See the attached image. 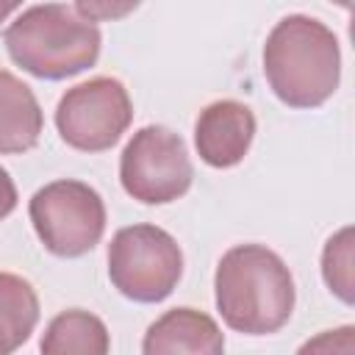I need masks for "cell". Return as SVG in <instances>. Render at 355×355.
<instances>
[{"label": "cell", "instance_id": "cell-9", "mask_svg": "<svg viewBox=\"0 0 355 355\" xmlns=\"http://www.w3.org/2000/svg\"><path fill=\"white\" fill-rule=\"evenodd\" d=\"M141 349L147 355H219L225 349V338L208 313L194 308H172L147 327Z\"/></svg>", "mask_w": 355, "mask_h": 355}, {"label": "cell", "instance_id": "cell-6", "mask_svg": "<svg viewBox=\"0 0 355 355\" xmlns=\"http://www.w3.org/2000/svg\"><path fill=\"white\" fill-rule=\"evenodd\" d=\"M191 178L194 166L186 141L164 125L141 128L122 150V189L144 205H164L183 197L191 186Z\"/></svg>", "mask_w": 355, "mask_h": 355}, {"label": "cell", "instance_id": "cell-7", "mask_svg": "<svg viewBox=\"0 0 355 355\" xmlns=\"http://www.w3.org/2000/svg\"><path fill=\"white\" fill-rule=\"evenodd\" d=\"M133 119L128 89L116 78H92L72 86L55 108L61 139L80 153H103L119 141Z\"/></svg>", "mask_w": 355, "mask_h": 355}, {"label": "cell", "instance_id": "cell-12", "mask_svg": "<svg viewBox=\"0 0 355 355\" xmlns=\"http://www.w3.org/2000/svg\"><path fill=\"white\" fill-rule=\"evenodd\" d=\"M39 322V297L33 286L11 272H0V355L22 347Z\"/></svg>", "mask_w": 355, "mask_h": 355}, {"label": "cell", "instance_id": "cell-5", "mask_svg": "<svg viewBox=\"0 0 355 355\" xmlns=\"http://www.w3.org/2000/svg\"><path fill=\"white\" fill-rule=\"evenodd\" d=\"M33 230L44 250L58 258H78L94 250L105 230L103 197L80 180H53L28 205Z\"/></svg>", "mask_w": 355, "mask_h": 355}, {"label": "cell", "instance_id": "cell-15", "mask_svg": "<svg viewBox=\"0 0 355 355\" xmlns=\"http://www.w3.org/2000/svg\"><path fill=\"white\" fill-rule=\"evenodd\" d=\"M17 208V186L11 180V175L0 166V222Z\"/></svg>", "mask_w": 355, "mask_h": 355}, {"label": "cell", "instance_id": "cell-4", "mask_svg": "<svg viewBox=\"0 0 355 355\" xmlns=\"http://www.w3.org/2000/svg\"><path fill=\"white\" fill-rule=\"evenodd\" d=\"M183 275L178 241L155 225L122 227L108 247V277L133 302L166 300Z\"/></svg>", "mask_w": 355, "mask_h": 355}, {"label": "cell", "instance_id": "cell-3", "mask_svg": "<svg viewBox=\"0 0 355 355\" xmlns=\"http://www.w3.org/2000/svg\"><path fill=\"white\" fill-rule=\"evenodd\" d=\"M3 39L11 61L44 80L72 78L94 67L103 44L97 25L64 3L28 8L6 28Z\"/></svg>", "mask_w": 355, "mask_h": 355}, {"label": "cell", "instance_id": "cell-8", "mask_svg": "<svg viewBox=\"0 0 355 355\" xmlns=\"http://www.w3.org/2000/svg\"><path fill=\"white\" fill-rule=\"evenodd\" d=\"M255 136V116L239 100H216L205 105L194 125V144L200 158L214 169L236 166Z\"/></svg>", "mask_w": 355, "mask_h": 355}, {"label": "cell", "instance_id": "cell-11", "mask_svg": "<svg viewBox=\"0 0 355 355\" xmlns=\"http://www.w3.org/2000/svg\"><path fill=\"white\" fill-rule=\"evenodd\" d=\"M108 330L105 324L80 308L58 313L42 338L44 355H105L108 352Z\"/></svg>", "mask_w": 355, "mask_h": 355}, {"label": "cell", "instance_id": "cell-14", "mask_svg": "<svg viewBox=\"0 0 355 355\" xmlns=\"http://www.w3.org/2000/svg\"><path fill=\"white\" fill-rule=\"evenodd\" d=\"M141 0H75V11L89 22H116L139 8Z\"/></svg>", "mask_w": 355, "mask_h": 355}, {"label": "cell", "instance_id": "cell-13", "mask_svg": "<svg viewBox=\"0 0 355 355\" xmlns=\"http://www.w3.org/2000/svg\"><path fill=\"white\" fill-rule=\"evenodd\" d=\"M322 275L327 288L341 300L352 302V227L338 230L322 252Z\"/></svg>", "mask_w": 355, "mask_h": 355}, {"label": "cell", "instance_id": "cell-10", "mask_svg": "<svg viewBox=\"0 0 355 355\" xmlns=\"http://www.w3.org/2000/svg\"><path fill=\"white\" fill-rule=\"evenodd\" d=\"M42 108L31 86L0 69V155L33 150L42 136Z\"/></svg>", "mask_w": 355, "mask_h": 355}, {"label": "cell", "instance_id": "cell-1", "mask_svg": "<svg viewBox=\"0 0 355 355\" xmlns=\"http://www.w3.org/2000/svg\"><path fill=\"white\" fill-rule=\"evenodd\" d=\"M216 308L225 324L244 336L277 333L294 311V277L283 258L261 244L227 250L214 275Z\"/></svg>", "mask_w": 355, "mask_h": 355}, {"label": "cell", "instance_id": "cell-17", "mask_svg": "<svg viewBox=\"0 0 355 355\" xmlns=\"http://www.w3.org/2000/svg\"><path fill=\"white\" fill-rule=\"evenodd\" d=\"M330 3H338L341 8H349V6H352V0H330Z\"/></svg>", "mask_w": 355, "mask_h": 355}, {"label": "cell", "instance_id": "cell-2", "mask_svg": "<svg viewBox=\"0 0 355 355\" xmlns=\"http://www.w3.org/2000/svg\"><path fill=\"white\" fill-rule=\"evenodd\" d=\"M263 72L280 103L291 108H316L338 89V39L319 19L291 14L266 36Z\"/></svg>", "mask_w": 355, "mask_h": 355}, {"label": "cell", "instance_id": "cell-16", "mask_svg": "<svg viewBox=\"0 0 355 355\" xmlns=\"http://www.w3.org/2000/svg\"><path fill=\"white\" fill-rule=\"evenodd\" d=\"M22 0H0V22H6L11 17V11L19 6Z\"/></svg>", "mask_w": 355, "mask_h": 355}]
</instances>
